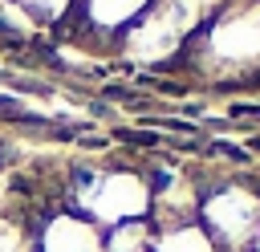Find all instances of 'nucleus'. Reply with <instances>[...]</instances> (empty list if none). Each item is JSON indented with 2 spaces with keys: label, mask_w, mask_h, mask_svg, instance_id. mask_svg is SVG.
<instances>
[{
  "label": "nucleus",
  "mask_w": 260,
  "mask_h": 252,
  "mask_svg": "<svg viewBox=\"0 0 260 252\" xmlns=\"http://www.w3.org/2000/svg\"><path fill=\"white\" fill-rule=\"evenodd\" d=\"M41 252H106L102 232L85 215H53L41 228Z\"/></svg>",
  "instance_id": "obj_1"
},
{
  "label": "nucleus",
  "mask_w": 260,
  "mask_h": 252,
  "mask_svg": "<svg viewBox=\"0 0 260 252\" xmlns=\"http://www.w3.org/2000/svg\"><path fill=\"white\" fill-rule=\"evenodd\" d=\"M32 20H61L69 8H73V0H16Z\"/></svg>",
  "instance_id": "obj_2"
}]
</instances>
